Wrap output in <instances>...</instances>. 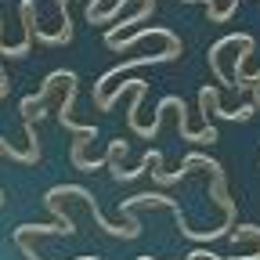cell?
Wrapping results in <instances>:
<instances>
[{
	"mask_svg": "<svg viewBox=\"0 0 260 260\" xmlns=\"http://www.w3.org/2000/svg\"><path fill=\"white\" fill-rule=\"evenodd\" d=\"M123 90H130V112H126V123H130V130L152 141L148 126H141V123H138L141 102H145V94H148V83H145V80H126V83H119V90H112V94H102V98H98V102H94V109H98V112H112V105H116L119 98H123Z\"/></svg>",
	"mask_w": 260,
	"mask_h": 260,
	"instance_id": "cell-1",
	"label": "cell"
},
{
	"mask_svg": "<svg viewBox=\"0 0 260 260\" xmlns=\"http://www.w3.org/2000/svg\"><path fill=\"white\" fill-rule=\"evenodd\" d=\"M126 4H130V0H119L116 8H109V11H98V15H90L87 22H90V25H105V22H112V18H116V15H119V11H123Z\"/></svg>",
	"mask_w": 260,
	"mask_h": 260,
	"instance_id": "cell-8",
	"label": "cell"
},
{
	"mask_svg": "<svg viewBox=\"0 0 260 260\" xmlns=\"http://www.w3.org/2000/svg\"><path fill=\"white\" fill-rule=\"evenodd\" d=\"M181 51H184V44L181 47H167V51H162V54H141V58H130V61H123V65H116V69H109L102 80H98L94 83V102H98V98H102L105 94V87L116 80V76H123V73H130V69H141V65H162V61H174V58H181Z\"/></svg>",
	"mask_w": 260,
	"mask_h": 260,
	"instance_id": "cell-2",
	"label": "cell"
},
{
	"mask_svg": "<svg viewBox=\"0 0 260 260\" xmlns=\"http://www.w3.org/2000/svg\"><path fill=\"white\" fill-rule=\"evenodd\" d=\"M102 4H105V0H90V4H87V18H90V15H98V11H102Z\"/></svg>",
	"mask_w": 260,
	"mask_h": 260,
	"instance_id": "cell-9",
	"label": "cell"
},
{
	"mask_svg": "<svg viewBox=\"0 0 260 260\" xmlns=\"http://www.w3.org/2000/svg\"><path fill=\"white\" fill-rule=\"evenodd\" d=\"M0 155H4V159H15V162H37V159H40L37 152H29V148H25V152H18L8 138H0Z\"/></svg>",
	"mask_w": 260,
	"mask_h": 260,
	"instance_id": "cell-7",
	"label": "cell"
},
{
	"mask_svg": "<svg viewBox=\"0 0 260 260\" xmlns=\"http://www.w3.org/2000/svg\"><path fill=\"white\" fill-rule=\"evenodd\" d=\"M83 148H87V138H76L73 141V148H69V159H73V167L76 170H83V174H94V170H102V167H109V159H83Z\"/></svg>",
	"mask_w": 260,
	"mask_h": 260,
	"instance_id": "cell-5",
	"label": "cell"
},
{
	"mask_svg": "<svg viewBox=\"0 0 260 260\" xmlns=\"http://www.w3.org/2000/svg\"><path fill=\"white\" fill-rule=\"evenodd\" d=\"M199 112H203V119L210 123V116H220V119H239V123H246L253 112H256V105H239V109H220V94H217V87H199Z\"/></svg>",
	"mask_w": 260,
	"mask_h": 260,
	"instance_id": "cell-3",
	"label": "cell"
},
{
	"mask_svg": "<svg viewBox=\"0 0 260 260\" xmlns=\"http://www.w3.org/2000/svg\"><path fill=\"white\" fill-rule=\"evenodd\" d=\"M148 37H162V40H167V47H181V37H177L174 29H167V25H145V29L134 32V37L109 40L105 47H112V51H126V47H134V44H141V40H148Z\"/></svg>",
	"mask_w": 260,
	"mask_h": 260,
	"instance_id": "cell-4",
	"label": "cell"
},
{
	"mask_svg": "<svg viewBox=\"0 0 260 260\" xmlns=\"http://www.w3.org/2000/svg\"><path fill=\"white\" fill-rule=\"evenodd\" d=\"M138 260H159V256H138Z\"/></svg>",
	"mask_w": 260,
	"mask_h": 260,
	"instance_id": "cell-10",
	"label": "cell"
},
{
	"mask_svg": "<svg viewBox=\"0 0 260 260\" xmlns=\"http://www.w3.org/2000/svg\"><path fill=\"white\" fill-rule=\"evenodd\" d=\"M32 40H40V44H47V47L69 44V40H73V18H69V15H61V29H58V32H44V29H37V32H32Z\"/></svg>",
	"mask_w": 260,
	"mask_h": 260,
	"instance_id": "cell-6",
	"label": "cell"
}]
</instances>
